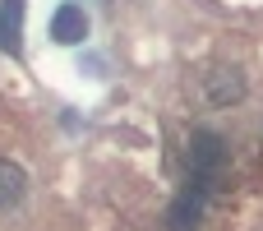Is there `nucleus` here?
<instances>
[{"instance_id": "6", "label": "nucleus", "mask_w": 263, "mask_h": 231, "mask_svg": "<svg viewBox=\"0 0 263 231\" xmlns=\"http://www.w3.org/2000/svg\"><path fill=\"white\" fill-rule=\"evenodd\" d=\"M23 194H28V171H23L18 162L0 157V208H14V204H23Z\"/></svg>"}, {"instance_id": "3", "label": "nucleus", "mask_w": 263, "mask_h": 231, "mask_svg": "<svg viewBox=\"0 0 263 231\" xmlns=\"http://www.w3.org/2000/svg\"><path fill=\"white\" fill-rule=\"evenodd\" d=\"M51 37H55L60 46H79V42L88 37V14H83L79 5H60V9L51 14Z\"/></svg>"}, {"instance_id": "5", "label": "nucleus", "mask_w": 263, "mask_h": 231, "mask_svg": "<svg viewBox=\"0 0 263 231\" xmlns=\"http://www.w3.org/2000/svg\"><path fill=\"white\" fill-rule=\"evenodd\" d=\"M208 97H213L217 106L240 102V97H245V74H240V69H217V74H208Z\"/></svg>"}, {"instance_id": "4", "label": "nucleus", "mask_w": 263, "mask_h": 231, "mask_svg": "<svg viewBox=\"0 0 263 231\" xmlns=\"http://www.w3.org/2000/svg\"><path fill=\"white\" fill-rule=\"evenodd\" d=\"M0 46L9 56L23 51V0H0Z\"/></svg>"}, {"instance_id": "2", "label": "nucleus", "mask_w": 263, "mask_h": 231, "mask_svg": "<svg viewBox=\"0 0 263 231\" xmlns=\"http://www.w3.org/2000/svg\"><path fill=\"white\" fill-rule=\"evenodd\" d=\"M203 204H208V190H199L194 181L176 194V204L166 208V227L171 231H199V222H203Z\"/></svg>"}, {"instance_id": "1", "label": "nucleus", "mask_w": 263, "mask_h": 231, "mask_svg": "<svg viewBox=\"0 0 263 231\" xmlns=\"http://www.w3.org/2000/svg\"><path fill=\"white\" fill-rule=\"evenodd\" d=\"M185 162H190V181L199 190H222V176H227V162H231V148L217 130H194L190 134V148H185Z\"/></svg>"}]
</instances>
